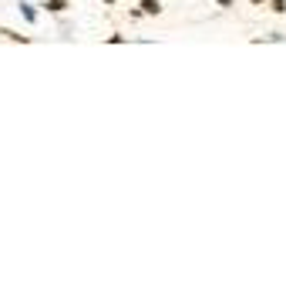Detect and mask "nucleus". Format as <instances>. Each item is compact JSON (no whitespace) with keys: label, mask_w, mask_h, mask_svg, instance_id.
Instances as JSON below:
<instances>
[{"label":"nucleus","mask_w":286,"mask_h":289,"mask_svg":"<svg viewBox=\"0 0 286 289\" xmlns=\"http://www.w3.org/2000/svg\"><path fill=\"white\" fill-rule=\"evenodd\" d=\"M141 10L145 14H162V4L158 0H141Z\"/></svg>","instance_id":"nucleus-1"},{"label":"nucleus","mask_w":286,"mask_h":289,"mask_svg":"<svg viewBox=\"0 0 286 289\" xmlns=\"http://www.w3.org/2000/svg\"><path fill=\"white\" fill-rule=\"evenodd\" d=\"M44 7H47L51 14H61V10H67V0H47Z\"/></svg>","instance_id":"nucleus-2"},{"label":"nucleus","mask_w":286,"mask_h":289,"mask_svg":"<svg viewBox=\"0 0 286 289\" xmlns=\"http://www.w3.org/2000/svg\"><path fill=\"white\" fill-rule=\"evenodd\" d=\"M273 10H276V14H283V10H286V0H273Z\"/></svg>","instance_id":"nucleus-3"},{"label":"nucleus","mask_w":286,"mask_h":289,"mask_svg":"<svg viewBox=\"0 0 286 289\" xmlns=\"http://www.w3.org/2000/svg\"><path fill=\"white\" fill-rule=\"evenodd\" d=\"M249 4H256V7H259V4H266V0H249Z\"/></svg>","instance_id":"nucleus-4"},{"label":"nucleus","mask_w":286,"mask_h":289,"mask_svg":"<svg viewBox=\"0 0 286 289\" xmlns=\"http://www.w3.org/2000/svg\"><path fill=\"white\" fill-rule=\"evenodd\" d=\"M219 4H232V0H219Z\"/></svg>","instance_id":"nucleus-5"}]
</instances>
